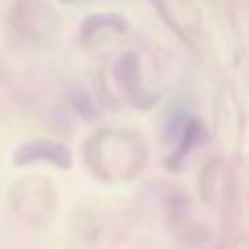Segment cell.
Segmentation results:
<instances>
[{"mask_svg":"<svg viewBox=\"0 0 249 249\" xmlns=\"http://www.w3.org/2000/svg\"><path fill=\"white\" fill-rule=\"evenodd\" d=\"M37 158H45V160H51L54 163H62L60 158H68V152L56 144H49V142H31V144H25L18 150L14 161L16 163H29Z\"/></svg>","mask_w":249,"mask_h":249,"instance_id":"6da1fadb","label":"cell"}]
</instances>
